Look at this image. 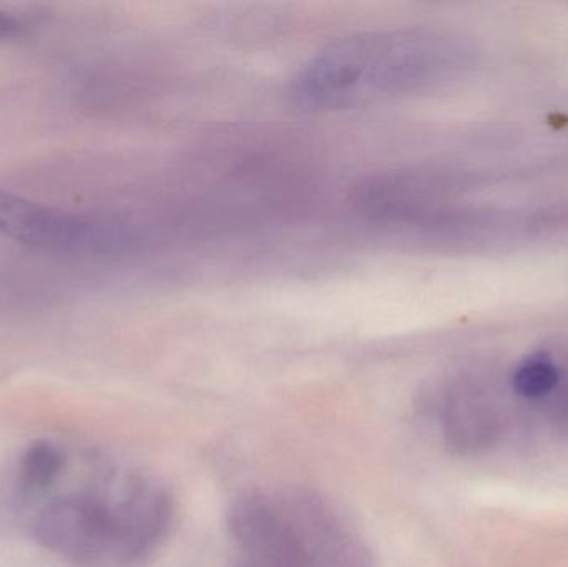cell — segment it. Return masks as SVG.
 Segmentation results:
<instances>
[{
	"label": "cell",
	"instance_id": "obj_1",
	"mask_svg": "<svg viewBox=\"0 0 568 567\" xmlns=\"http://www.w3.org/2000/svg\"><path fill=\"white\" fill-rule=\"evenodd\" d=\"M470 47L429 27L349 33L311 53L290 80V95L307 110H346L417 95L463 75Z\"/></svg>",
	"mask_w": 568,
	"mask_h": 567
},
{
	"label": "cell",
	"instance_id": "obj_2",
	"mask_svg": "<svg viewBox=\"0 0 568 567\" xmlns=\"http://www.w3.org/2000/svg\"><path fill=\"white\" fill-rule=\"evenodd\" d=\"M173 519L162 479L105 459L85 485L40 508L30 528L43 548L77 565L126 567L160 548Z\"/></svg>",
	"mask_w": 568,
	"mask_h": 567
},
{
	"label": "cell",
	"instance_id": "obj_3",
	"mask_svg": "<svg viewBox=\"0 0 568 567\" xmlns=\"http://www.w3.org/2000/svg\"><path fill=\"white\" fill-rule=\"evenodd\" d=\"M230 567H373L357 529L336 505L304 486H262L233 499L226 518Z\"/></svg>",
	"mask_w": 568,
	"mask_h": 567
},
{
	"label": "cell",
	"instance_id": "obj_4",
	"mask_svg": "<svg viewBox=\"0 0 568 567\" xmlns=\"http://www.w3.org/2000/svg\"><path fill=\"white\" fill-rule=\"evenodd\" d=\"M0 235L55 250H110L129 242L115 226L50 209L13 193L0 192Z\"/></svg>",
	"mask_w": 568,
	"mask_h": 567
},
{
	"label": "cell",
	"instance_id": "obj_5",
	"mask_svg": "<svg viewBox=\"0 0 568 567\" xmlns=\"http://www.w3.org/2000/svg\"><path fill=\"white\" fill-rule=\"evenodd\" d=\"M67 472V455L49 439H37L20 453L13 469V489L20 499L40 498Z\"/></svg>",
	"mask_w": 568,
	"mask_h": 567
},
{
	"label": "cell",
	"instance_id": "obj_6",
	"mask_svg": "<svg viewBox=\"0 0 568 567\" xmlns=\"http://www.w3.org/2000/svg\"><path fill=\"white\" fill-rule=\"evenodd\" d=\"M562 376L556 355L549 350H536L524 356L513 373V386L524 398H542L557 388Z\"/></svg>",
	"mask_w": 568,
	"mask_h": 567
},
{
	"label": "cell",
	"instance_id": "obj_7",
	"mask_svg": "<svg viewBox=\"0 0 568 567\" xmlns=\"http://www.w3.org/2000/svg\"><path fill=\"white\" fill-rule=\"evenodd\" d=\"M23 32V23L17 17L0 10V39H13Z\"/></svg>",
	"mask_w": 568,
	"mask_h": 567
}]
</instances>
